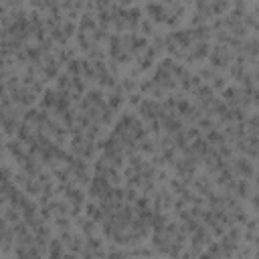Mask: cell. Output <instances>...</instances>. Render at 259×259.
Returning a JSON list of instances; mask_svg holds the SVG:
<instances>
[{"label":"cell","mask_w":259,"mask_h":259,"mask_svg":"<svg viewBox=\"0 0 259 259\" xmlns=\"http://www.w3.org/2000/svg\"><path fill=\"white\" fill-rule=\"evenodd\" d=\"M146 47V40L134 32H123V34H115L111 38V57L117 63H125L130 61L136 53H140Z\"/></svg>","instance_id":"6da1fadb"},{"label":"cell","mask_w":259,"mask_h":259,"mask_svg":"<svg viewBox=\"0 0 259 259\" xmlns=\"http://www.w3.org/2000/svg\"><path fill=\"white\" fill-rule=\"evenodd\" d=\"M148 12L152 14L154 20H162V22H168V24H174L180 14H182V4H148L146 6Z\"/></svg>","instance_id":"7a4b0ae2"}]
</instances>
